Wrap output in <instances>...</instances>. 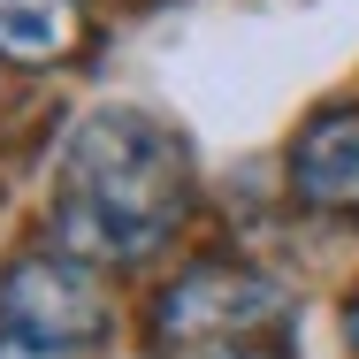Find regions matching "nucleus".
<instances>
[{
	"label": "nucleus",
	"mask_w": 359,
	"mask_h": 359,
	"mask_svg": "<svg viewBox=\"0 0 359 359\" xmlns=\"http://www.w3.org/2000/svg\"><path fill=\"white\" fill-rule=\"evenodd\" d=\"M0 359H76V352H54V344H39V337H15V329H0Z\"/></svg>",
	"instance_id": "423d86ee"
},
{
	"label": "nucleus",
	"mask_w": 359,
	"mask_h": 359,
	"mask_svg": "<svg viewBox=\"0 0 359 359\" xmlns=\"http://www.w3.org/2000/svg\"><path fill=\"white\" fill-rule=\"evenodd\" d=\"M290 290L268 283L260 268L237 260H207L184 268L153 306V352L161 359H260L283 352L290 337Z\"/></svg>",
	"instance_id": "f03ea898"
},
{
	"label": "nucleus",
	"mask_w": 359,
	"mask_h": 359,
	"mask_svg": "<svg viewBox=\"0 0 359 359\" xmlns=\"http://www.w3.org/2000/svg\"><path fill=\"white\" fill-rule=\"evenodd\" d=\"M290 191L321 215H359V107H313L290 138Z\"/></svg>",
	"instance_id": "20e7f679"
},
{
	"label": "nucleus",
	"mask_w": 359,
	"mask_h": 359,
	"mask_svg": "<svg viewBox=\"0 0 359 359\" xmlns=\"http://www.w3.org/2000/svg\"><path fill=\"white\" fill-rule=\"evenodd\" d=\"M260 359H290V352H260Z\"/></svg>",
	"instance_id": "6e6552de"
},
{
	"label": "nucleus",
	"mask_w": 359,
	"mask_h": 359,
	"mask_svg": "<svg viewBox=\"0 0 359 359\" xmlns=\"http://www.w3.org/2000/svg\"><path fill=\"white\" fill-rule=\"evenodd\" d=\"M0 329L15 337H39L54 352H84L115 329V306L92 260L76 252H23L8 276H0Z\"/></svg>",
	"instance_id": "7ed1b4c3"
},
{
	"label": "nucleus",
	"mask_w": 359,
	"mask_h": 359,
	"mask_svg": "<svg viewBox=\"0 0 359 359\" xmlns=\"http://www.w3.org/2000/svg\"><path fill=\"white\" fill-rule=\"evenodd\" d=\"M191 207V153L145 107H100L76 123L54 176V229L76 260H145Z\"/></svg>",
	"instance_id": "f257e3e1"
},
{
	"label": "nucleus",
	"mask_w": 359,
	"mask_h": 359,
	"mask_svg": "<svg viewBox=\"0 0 359 359\" xmlns=\"http://www.w3.org/2000/svg\"><path fill=\"white\" fill-rule=\"evenodd\" d=\"M76 46V0H0V62L46 69Z\"/></svg>",
	"instance_id": "39448f33"
},
{
	"label": "nucleus",
	"mask_w": 359,
	"mask_h": 359,
	"mask_svg": "<svg viewBox=\"0 0 359 359\" xmlns=\"http://www.w3.org/2000/svg\"><path fill=\"white\" fill-rule=\"evenodd\" d=\"M344 337H352V352H359V298H352V313H344Z\"/></svg>",
	"instance_id": "0eeeda50"
}]
</instances>
